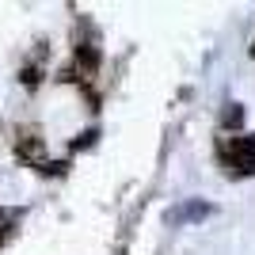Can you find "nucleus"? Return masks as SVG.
<instances>
[{
    "mask_svg": "<svg viewBox=\"0 0 255 255\" xmlns=\"http://www.w3.org/2000/svg\"><path fill=\"white\" fill-rule=\"evenodd\" d=\"M225 156H229V171H236V175L255 171V133L233 137V145L225 149Z\"/></svg>",
    "mask_w": 255,
    "mask_h": 255,
    "instance_id": "f257e3e1",
    "label": "nucleus"
},
{
    "mask_svg": "<svg viewBox=\"0 0 255 255\" xmlns=\"http://www.w3.org/2000/svg\"><path fill=\"white\" fill-rule=\"evenodd\" d=\"M15 156L23 164H31V168H42L46 164V141L38 129H23L19 137H15Z\"/></svg>",
    "mask_w": 255,
    "mask_h": 255,
    "instance_id": "f03ea898",
    "label": "nucleus"
},
{
    "mask_svg": "<svg viewBox=\"0 0 255 255\" xmlns=\"http://www.w3.org/2000/svg\"><path fill=\"white\" fill-rule=\"evenodd\" d=\"M76 69H80V73H96V69H99V50L92 42L76 46Z\"/></svg>",
    "mask_w": 255,
    "mask_h": 255,
    "instance_id": "7ed1b4c3",
    "label": "nucleus"
},
{
    "mask_svg": "<svg viewBox=\"0 0 255 255\" xmlns=\"http://www.w3.org/2000/svg\"><path fill=\"white\" fill-rule=\"evenodd\" d=\"M213 206L210 202H191V206H183V210L171 213V221H194V217H210Z\"/></svg>",
    "mask_w": 255,
    "mask_h": 255,
    "instance_id": "20e7f679",
    "label": "nucleus"
},
{
    "mask_svg": "<svg viewBox=\"0 0 255 255\" xmlns=\"http://www.w3.org/2000/svg\"><path fill=\"white\" fill-rule=\"evenodd\" d=\"M240 122H244V107H240V103H229V111L221 115V126L225 129H236Z\"/></svg>",
    "mask_w": 255,
    "mask_h": 255,
    "instance_id": "39448f33",
    "label": "nucleus"
},
{
    "mask_svg": "<svg viewBox=\"0 0 255 255\" xmlns=\"http://www.w3.org/2000/svg\"><path fill=\"white\" fill-rule=\"evenodd\" d=\"M19 80L27 88H38V84H42V69H38V65H27V69L19 73Z\"/></svg>",
    "mask_w": 255,
    "mask_h": 255,
    "instance_id": "423d86ee",
    "label": "nucleus"
},
{
    "mask_svg": "<svg viewBox=\"0 0 255 255\" xmlns=\"http://www.w3.org/2000/svg\"><path fill=\"white\" fill-rule=\"evenodd\" d=\"M96 137H99V129H84V133H80V137L73 141V152H80V149H92V145H96Z\"/></svg>",
    "mask_w": 255,
    "mask_h": 255,
    "instance_id": "0eeeda50",
    "label": "nucleus"
},
{
    "mask_svg": "<svg viewBox=\"0 0 255 255\" xmlns=\"http://www.w3.org/2000/svg\"><path fill=\"white\" fill-rule=\"evenodd\" d=\"M65 168H69V164H65V160H57V164H42V175H65Z\"/></svg>",
    "mask_w": 255,
    "mask_h": 255,
    "instance_id": "6e6552de",
    "label": "nucleus"
},
{
    "mask_svg": "<svg viewBox=\"0 0 255 255\" xmlns=\"http://www.w3.org/2000/svg\"><path fill=\"white\" fill-rule=\"evenodd\" d=\"M252 57H255V42H252Z\"/></svg>",
    "mask_w": 255,
    "mask_h": 255,
    "instance_id": "1a4fd4ad",
    "label": "nucleus"
},
{
    "mask_svg": "<svg viewBox=\"0 0 255 255\" xmlns=\"http://www.w3.org/2000/svg\"><path fill=\"white\" fill-rule=\"evenodd\" d=\"M0 217H4V213H0Z\"/></svg>",
    "mask_w": 255,
    "mask_h": 255,
    "instance_id": "9d476101",
    "label": "nucleus"
}]
</instances>
